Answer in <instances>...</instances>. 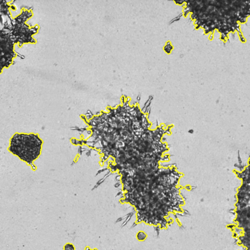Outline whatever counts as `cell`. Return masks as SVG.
Wrapping results in <instances>:
<instances>
[{"instance_id": "obj_12", "label": "cell", "mask_w": 250, "mask_h": 250, "mask_svg": "<svg viewBox=\"0 0 250 250\" xmlns=\"http://www.w3.org/2000/svg\"><path fill=\"white\" fill-rule=\"evenodd\" d=\"M84 250H97L96 248L92 249L90 247H89L88 246H87V247H85V248L84 249Z\"/></svg>"}, {"instance_id": "obj_1", "label": "cell", "mask_w": 250, "mask_h": 250, "mask_svg": "<svg viewBox=\"0 0 250 250\" xmlns=\"http://www.w3.org/2000/svg\"><path fill=\"white\" fill-rule=\"evenodd\" d=\"M150 125L147 123L130 129L129 139L124 143L127 151L118 150L124 153L119 155L124 159H117L124 161L120 164L119 169L122 177L125 176L122 183L129 184L124 189V197L142 208L157 210L182 200L179 181L183 174L175 166L161 165V162L169 160L167 145L163 138L170 133L172 125H161L154 129Z\"/></svg>"}, {"instance_id": "obj_18", "label": "cell", "mask_w": 250, "mask_h": 250, "mask_svg": "<svg viewBox=\"0 0 250 250\" xmlns=\"http://www.w3.org/2000/svg\"><path fill=\"white\" fill-rule=\"evenodd\" d=\"M238 34L239 38H241L243 36L241 31L238 32Z\"/></svg>"}, {"instance_id": "obj_21", "label": "cell", "mask_w": 250, "mask_h": 250, "mask_svg": "<svg viewBox=\"0 0 250 250\" xmlns=\"http://www.w3.org/2000/svg\"><path fill=\"white\" fill-rule=\"evenodd\" d=\"M200 27V25H195V29H198Z\"/></svg>"}, {"instance_id": "obj_17", "label": "cell", "mask_w": 250, "mask_h": 250, "mask_svg": "<svg viewBox=\"0 0 250 250\" xmlns=\"http://www.w3.org/2000/svg\"><path fill=\"white\" fill-rule=\"evenodd\" d=\"M189 11H186V12H184V13H184V14H183L184 16V17H187V15H188V14L189 13Z\"/></svg>"}, {"instance_id": "obj_20", "label": "cell", "mask_w": 250, "mask_h": 250, "mask_svg": "<svg viewBox=\"0 0 250 250\" xmlns=\"http://www.w3.org/2000/svg\"><path fill=\"white\" fill-rule=\"evenodd\" d=\"M166 45H171V42L169 41H168L166 42Z\"/></svg>"}, {"instance_id": "obj_14", "label": "cell", "mask_w": 250, "mask_h": 250, "mask_svg": "<svg viewBox=\"0 0 250 250\" xmlns=\"http://www.w3.org/2000/svg\"><path fill=\"white\" fill-rule=\"evenodd\" d=\"M235 31V27L233 26H232L231 27V32H232V33H234Z\"/></svg>"}, {"instance_id": "obj_7", "label": "cell", "mask_w": 250, "mask_h": 250, "mask_svg": "<svg viewBox=\"0 0 250 250\" xmlns=\"http://www.w3.org/2000/svg\"><path fill=\"white\" fill-rule=\"evenodd\" d=\"M173 49V47L171 44L169 45H165L164 46V50L167 54H170Z\"/></svg>"}, {"instance_id": "obj_23", "label": "cell", "mask_w": 250, "mask_h": 250, "mask_svg": "<svg viewBox=\"0 0 250 250\" xmlns=\"http://www.w3.org/2000/svg\"><path fill=\"white\" fill-rule=\"evenodd\" d=\"M181 5H182V6L183 7H184V8H185V7H186V3H185V2H184V3H183Z\"/></svg>"}, {"instance_id": "obj_6", "label": "cell", "mask_w": 250, "mask_h": 250, "mask_svg": "<svg viewBox=\"0 0 250 250\" xmlns=\"http://www.w3.org/2000/svg\"><path fill=\"white\" fill-rule=\"evenodd\" d=\"M74 246L71 243H67L64 246V250H75Z\"/></svg>"}, {"instance_id": "obj_3", "label": "cell", "mask_w": 250, "mask_h": 250, "mask_svg": "<svg viewBox=\"0 0 250 250\" xmlns=\"http://www.w3.org/2000/svg\"><path fill=\"white\" fill-rule=\"evenodd\" d=\"M43 144L38 133L16 132L10 139L7 149L35 171L34 162L41 155Z\"/></svg>"}, {"instance_id": "obj_15", "label": "cell", "mask_w": 250, "mask_h": 250, "mask_svg": "<svg viewBox=\"0 0 250 250\" xmlns=\"http://www.w3.org/2000/svg\"><path fill=\"white\" fill-rule=\"evenodd\" d=\"M213 39V35L212 34H210L208 37V39L209 40H212Z\"/></svg>"}, {"instance_id": "obj_13", "label": "cell", "mask_w": 250, "mask_h": 250, "mask_svg": "<svg viewBox=\"0 0 250 250\" xmlns=\"http://www.w3.org/2000/svg\"><path fill=\"white\" fill-rule=\"evenodd\" d=\"M240 40L242 42H246V39L243 36L240 38Z\"/></svg>"}, {"instance_id": "obj_2", "label": "cell", "mask_w": 250, "mask_h": 250, "mask_svg": "<svg viewBox=\"0 0 250 250\" xmlns=\"http://www.w3.org/2000/svg\"><path fill=\"white\" fill-rule=\"evenodd\" d=\"M14 1L0 0V74L8 68L17 56L15 45L21 47L25 43H35L33 35L39 29L26 23L33 16L31 9L22 8L21 13L13 17L10 9L16 10Z\"/></svg>"}, {"instance_id": "obj_22", "label": "cell", "mask_w": 250, "mask_h": 250, "mask_svg": "<svg viewBox=\"0 0 250 250\" xmlns=\"http://www.w3.org/2000/svg\"><path fill=\"white\" fill-rule=\"evenodd\" d=\"M198 20H195V21H194V24L196 25L198 23Z\"/></svg>"}, {"instance_id": "obj_8", "label": "cell", "mask_w": 250, "mask_h": 250, "mask_svg": "<svg viewBox=\"0 0 250 250\" xmlns=\"http://www.w3.org/2000/svg\"><path fill=\"white\" fill-rule=\"evenodd\" d=\"M247 18L242 17L238 21L241 23H246L247 21Z\"/></svg>"}, {"instance_id": "obj_19", "label": "cell", "mask_w": 250, "mask_h": 250, "mask_svg": "<svg viewBox=\"0 0 250 250\" xmlns=\"http://www.w3.org/2000/svg\"><path fill=\"white\" fill-rule=\"evenodd\" d=\"M235 31H237V32L241 31L240 28V27H235Z\"/></svg>"}, {"instance_id": "obj_4", "label": "cell", "mask_w": 250, "mask_h": 250, "mask_svg": "<svg viewBox=\"0 0 250 250\" xmlns=\"http://www.w3.org/2000/svg\"><path fill=\"white\" fill-rule=\"evenodd\" d=\"M242 180V185L238 188L236 194V217L234 221L237 226L234 228V233L238 229L241 230V235L237 239L238 244L245 247V250H250V179L244 177Z\"/></svg>"}, {"instance_id": "obj_10", "label": "cell", "mask_w": 250, "mask_h": 250, "mask_svg": "<svg viewBox=\"0 0 250 250\" xmlns=\"http://www.w3.org/2000/svg\"><path fill=\"white\" fill-rule=\"evenodd\" d=\"M226 35H225L224 33V32L221 33L220 39L223 41L225 39H226L225 38Z\"/></svg>"}, {"instance_id": "obj_5", "label": "cell", "mask_w": 250, "mask_h": 250, "mask_svg": "<svg viewBox=\"0 0 250 250\" xmlns=\"http://www.w3.org/2000/svg\"><path fill=\"white\" fill-rule=\"evenodd\" d=\"M147 238V234L143 231H139L136 234V238L139 241H144Z\"/></svg>"}, {"instance_id": "obj_16", "label": "cell", "mask_w": 250, "mask_h": 250, "mask_svg": "<svg viewBox=\"0 0 250 250\" xmlns=\"http://www.w3.org/2000/svg\"><path fill=\"white\" fill-rule=\"evenodd\" d=\"M211 30V28L209 30H204V33L205 34H208L209 33H210V31Z\"/></svg>"}, {"instance_id": "obj_9", "label": "cell", "mask_w": 250, "mask_h": 250, "mask_svg": "<svg viewBox=\"0 0 250 250\" xmlns=\"http://www.w3.org/2000/svg\"><path fill=\"white\" fill-rule=\"evenodd\" d=\"M174 2L178 4L182 5L185 2V0H176L174 1Z\"/></svg>"}, {"instance_id": "obj_11", "label": "cell", "mask_w": 250, "mask_h": 250, "mask_svg": "<svg viewBox=\"0 0 250 250\" xmlns=\"http://www.w3.org/2000/svg\"><path fill=\"white\" fill-rule=\"evenodd\" d=\"M190 7H186L183 9V13L189 11L190 10Z\"/></svg>"}]
</instances>
